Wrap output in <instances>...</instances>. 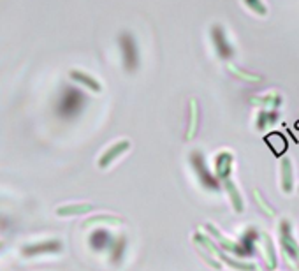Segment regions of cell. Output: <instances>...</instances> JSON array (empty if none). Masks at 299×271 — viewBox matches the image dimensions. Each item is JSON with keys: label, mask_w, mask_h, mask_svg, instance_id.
I'll return each instance as SVG.
<instances>
[{"label": "cell", "mask_w": 299, "mask_h": 271, "mask_svg": "<svg viewBox=\"0 0 299 271\" xmlns=\"http://www.w3.org/2000/svg\"><path fill=\"white\" fill-rule=\"evenodd\" d=\"M4 248V241H0V250H2Z\"/></svg>", "instance_id": "cell-23"}, {"label": "cell", "mask_w": 299, "mask_h": 271, "mask_svg": "<svg viewBox=\"0 0 299 271\" xmlns=\"http://www.w3.org/2000/svg\"><path fill=\"white\" fill-rule=\"evenodd\" d=\"M243 2H245V6H247L252 12H255V14H259V16L268 14V7H266V4L262 2V0H243Z\"/></svg>", "instance_id": "cell-19"}, {"label": "cell", "mask_w": 299, "mask_h": 271, "mask_svg": "<svg viewBox=\"0 0 299 271\" xmlns=\"http://www.w3.org/2000/svg\"><path fill=\"white\" fill-rule=\"evenodd\" d=\"M125 252H127V238L120 236V238H116V240H113V243H111V261L118 264V262L124 259Z\"/></svg>", "instance_id": "cell-17"}, {"label": "cell", "mask_w": 299, "mask_h": 271, "mask_svg": "<svg viewBox=\"0 0 299 271\" xmlns=\"http://www.w3.org/2000/svg\"><path fill=\"white\" fill-rule=\"evenodd\" d=\"M227 71L232 74L234 78H237V80L241 81H247V83H261L262 78L257 76V74H250L247 71H243V69L236 67L234 64H231V62H227Z\"/></svg>", "instance_id": "cell-16"}, {"label": "cell", "mask_w": 299, "mask_h": 271, "mask_svg": "<svg viewBox=\"0 0 299 271\" xmlns=\"http://www.w3.org/2000/svg\"><path fill=\"white\" fill-rule=\"evenodd\" d=\"M130 148V143L129 141H118L116 145H113V146H109L108 150L102 153V157L99 159V167L101 169H106V167L109 166V164H113L114 160H116L120 155H124L127 150Z\"/></svg>", "instance_id": "cell-6"}, {"label": "cell", "mask_w": 299, "mask_h": 271, "mask_svg": "<svg viewBox=\"0 0 299 271\" xmlns=\"http://www.w3.org/2000/svg\"><path fill=\"white\" fill-rule=\"evenodd\" d=\"M215 169L216 176H218L220 182H225V180L231 178V171H232V153L231 151H220L215 159Z\"/></svg>", "instance_id": "cell-7"}, {"label": "cell", "mask_w": 299, "mask_h": 271, "mask_svg": "<svg viewBox=\"0 0 299 271\" xmlns=\"http://www.w3.org/2000/svg\"><path fill=\"white\" fill-rule=\"evenodd\" d=\"M97 222H108V224H122V220L118 219V217L99 215V217H92L90 220H87V225H90V224H97Z\"/></svg>", "instance_id": "cell-21"}, {"label": "cell", "mask_w": 299, "mask_h": 271, "mask_svg": "<svg viewBox=\"0 0 299 271\" xmlns=\"http://www.w3.org/2000/svg\"><path fill=\"white\" fill-rule=\"evenodd\" d=\"M294 178H292V162L289 159L282 160V188L285 192H292Z\"/></svg>", "instance_id": "cell-14"}, {"label": "cell", "mask_w": 299, "mask_h": 271, "mask_svg": "<svg viewBox=\"0 0 299 271\" xmlns=\"http://www.w3.org/2000/svg\"><path fill=\"white\" fill-rule=\"evenodd\" d=\"M118 43H120L122 49V59H124V69L127 72H134L139 67V49L137 43L134 39V35L130 32H122L118 37Z\"/></svg>", "instance_id": "cell-2"}, {"label": "cell", "mask_w": 299, "mask_h": 271, "mask_svg": "<svg viewBox=\"0 0 299 271\" xmlns=\"http://www.w3.org/2000/svg\"><path fill=\"white\" fill-rule=\"evenodd\" d=\"M62 243L60 241H44L39 245H27L23 246V256H35V254H50V252H60Z\"/></svg>", "instance_id": "cell-8"}, {"label": "cell", "mask_w": 299, "mask_h": 271, "mask_svg": "<svg viewBox=\"0 0 299 271\" xmlns=\"http://www.w3.org/2000/svg\"><path fill=\"white\" fill-rule=\"evenodd\" d=\"M280 102H282V97L278 95V93H266L264 97H255V99H252V104H257V106H261V108H264V109H276L278 106H280Z\"/></svg>", "instance_id": "cell-15"}, {"label": "cell", "mask_w": 299, "mask_h": 271, "mask_svg": "<svg viewBox=\"0 0 299 271\" xmlns=\"http://www.w3.org/2000/svg\"><path fill=\"white\" fill-rule=\"evenodd\" d=\"M278 118H280V113H278V109H262L261 113L257 114V129L264 130L266 127L276 123Z\"/></svg>", "instance_id": "cell-11"}, {"label": "cell", "mask_w": 299, "mask_h": 271, "mask_svg": "<svg viewBox=\"0 0 299 271\" xmlns=\"http://www.w3.org/2000/svg\"><path fill=\"white\" fill-rule=\"evenodd\" d=\"M280 243H282V248H284L285 256L289 257L290 261L296 262V264H299V245L292 236L289 220L280 222Z\"/></svg>", "instance_id": "cell-4"}, {"label": "cell", "mask_w": 299, "mask_h": 271, "mask_svg": "<svg viewBox=\"0 0 299 271\" xmlns=\"http://www.w3.org/2000/svg\"><path fill=\"white\" fill-rule=\"evenodd\" d=\"M255 199H257V201H259V204H261V206H262V209H264V211H268V213H269V215H274V211H273V209H271V208H269V206H268V204H266V203H264V199H262V197H261V194H259V190H255Z\"/></svg>", "instance_id": "cell-22"}, {"label": "cell", "mask_w": 299, "mask_h": 271, "mask_svg": "<svg viewBox=\"0 0 299 271\" xmlns=\"http://www.w3.org/2000/svg\"><path fill=\"white\" fill-rule=\"evenodd\" d=\"M210 35H211L213 48H215L216 55H218L220 59L227 60L234 55V48H232L231 43H229L227 32H225V28L222 27V25H218V23L213 25V27L210 28Z\"/></svg>", "instance_id": "cell-3"}, {"label": "cell", "mask_w": 299, "mask_h": 271, "mask_svg": "<svg viewBox=\"0 0 299 271\" xmlns=\"http://www.w3.org/2000/svg\"><path fill=\"white\" fill-rule=\"evenodd\" d=\"M69 76H71V80H74L76 83L87 86V88L92 90V92H95V93H101L102 92V85L95 80V78L90 76V74H87V72L76 71V69H72V71L69 72Z\"/></svg>", "instance_id": "cell-9"}, {"label": "cell", "mask_w": 299, "mask_h": 271, "mask_svg": "<svg viewBox=\"0 0 299 271\" xmlns=\"http://www.w3.org/2000/svg\"><path fill=\"white\" fill-rule=\"evenodd\" d=\"M264 246H266V257H268V266L269 268H274L276 266V256H274V250H273V243L268 236L264 234Z\"/></svg>", "instance_id": "cell-20"}, {"label": "cell", "mask_w": 299, "mask_h": 271, "mask_svg": "<svg viewBox=\"0 0 299 271\" xmlns=\"http://www.w3.org/2000/svg\"><path fill=\"white\" fill-rule=\"evenodd\" d=\"M190 164H192V167H194L195 175H197L199 183L203 185L206 190H210V192H218L220 190L218 176L213 175V172L208 169L206 160H204V155L201 153L199 150H194L190 153Z\"/></svg>", "instance_id": "cell-1"}, {"label": "cell", "mask_w": 299, "mask_h": 271, "mask_svg": "<svg viewBox=\"0 0 299 271\" xmlns=\"http://www.w3.org/2000/svg\"><path fill=\"white\" fill-rule=\"evenodd\" d=\"M259 240V231L255 227H248L247 231L241 234L240 241V257H252L255 254V245Z\"/></svg>", "instance_id": "cell-5"}, {"label": "cell", "mask_w": 299, "mask_h": 271, "mask_svg": "<svg viewBox=\"0 0 299 271\" xmlns=\"http://www.w3.org/2000/svg\"><path fill=\"white\" fill-rule=\"evenodd\" d=\"M113 243V238L109 236L108 231L104 229H97V231L92 233V238H90V245L93 246L95 250H104L108 245Z\"/></svg>", "instance_id": "cell-13"}, {"label": "cell", "mask_w": 299, "mask_h": 271, "mask_svg": "<svg viewBox=\"0 0 299 271\" xmlns=\"http://www.w3.org/2000/svg\"><path fill=\"white\" fill-rule=\"evenodd\" d=\"M224 185H225V188H227L229 196H231L232 204H234L236 211H243V201H241V196H240V192H237V187H236L234 183L231 182V178L225 180Z\"/></svg>", "instance_id": "cell-18"}, {"label": "cell", "mask_w": 299, "mask_h": 271, "mask_svg": "<svg viewBox=\"0 0 299 271\" xmlns=\"http://www.w3.org/2000/svg\"><path fill=\"white\" fill-rule=\"evenodd\" d=\"M95 208L90 203H79V204H64V206L56 208V215L58 217H74V215H85V213L92 211Z\"/></svg>", "instance_id": "cell-10"}, {"label": "cell", "mask_w": 299, "mask_h": 271, "mask_svg": "<svg viewBox=\"0 0 299 271\" xmlns=\"http://www.w3.org/2000/svg\"><path fill=\"white\" fill-rule=\"evenodd\" d=\"M197 130H199V108H197V101L192 99L190 101V122H188V129H187L185 138L188 139V141L194 139V136Z\"/></svg>", "instance_id": "cell-12"}]
</instances>
